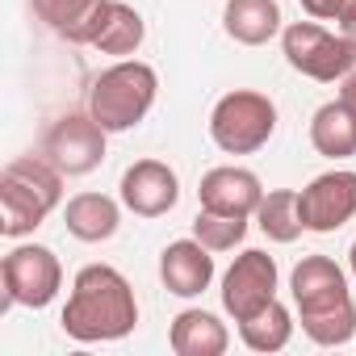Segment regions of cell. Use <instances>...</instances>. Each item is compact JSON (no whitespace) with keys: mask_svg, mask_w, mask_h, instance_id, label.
I'll list each match as a JSON object with an SVG mask.
<instances>
[{"mask_svg":"<svg viewBox=\"0 0 356 356\" xmlns=\"http://www.w3.org/2000/svg\"><path fill=\"white\" fill-rule=\"evenodd\" d=\"M63 331L76 343H113L138 327V302L130 281L113 264H84L63 306Z\"/></svg>","mask_w":356,"mask_h":356,"instance_id":"6da1fadb","label":"cell"},{"mask_svg":"<svg viewBox=\"0 0 356 356\" xmlns=\"http://www.w3.org/2000/svg\"><path fill=\"white\" fill-rule=\"evenodd\" d=\"M63 202V172L47 155H22L0 172V231L9 239L34 235Z\"/></svg>","mask_w":356,"mask_h":356,"instance_id":"7a4b0ae2","label":"cell"},{"mask_svg":"<svg viewBox=\"0 0 356 356\" xmlns=\"http://www.w3.org/2000/svg\"><path fill=\"white\" fill-rule=\"evenodd\" d=\"M159 97V76L151 63L143 59H118L113 67H105L97 80H92V92H88V113L109 130V134H122V130H134L151 105Z\"/></svg>","mask_w":356,"mask_h":356,"instance_id":"3957f363","label":"cell"},{"mask_svg":"<svg viewBox=\"0 0 356 356\" xmlns=\"http://www.w3.org/2000/svg\"><path fill=\"white\" fill-rule=\"evenodd\" d=\"M277 134V105L264 92L235 88L210 109V138L227 155H252Z\"/></svg>","mask_w":356,"mask_h":356,"instance_id":"277c9868","label":"cell"},{"mask_svg":"<svg viewBox=\"0 0 356 356\" xmlns=\"http://www.w3.org/2000/svg\"><path fill=\"white\" fill-rule=\"evenodd\" d=\"M281 55L293 72H302L306 80L318 84H335L356 67V47L343 38V30H327L314 17L310 22H293L281 30Z\"/></svg>","mask_w":356,"mask_h":356,"instance_id":"5b68a950","label":"cell"},{"mask_svg":"<svg viewBox=\"0 0 356 356\" xmlns=\"http://www.w3.org/2000/svg\"><path fill=\"white\" fill-rule=\"evenodd\" d=\"M0 281H5V306L42 310L63 289V264L42 243H17L5 260H0Z\"/></svg>","mask_w":356,"mask_h":356,"instance_id":"8992f818","label":"cell"},{"mask_svg":"<svg viewBox=\"0 0 356 356\" xmlns=\"http://www.w3.org/2000/svg\"><path fill=\"white\" fill-rule=\"evenodd\" d=\"M105 126L92 113H63L47 126L42 155L63 172V176H88L105 159Z\"/></svg>","mask_w":356,"mask_h":356,"instance_id":"52a82bcc","label":"cell"},{"mask_svg":"<svg viewBox=\"0 0 356 356\" xmlns=\"http://www.w3.org/2000/svg\"><path fill=\"white\" fill-rule=\"evenodd\" d=\"M277 260L260 248H248L243 256H235V264L222 277V310L243 323L252 314H260L268 302H277Z\"/></svg>","mask_w":356,"mask_h":356,"instance_id":"ba28073f","label":"cell"},{"mask_svg":"<svg viewBox=\"0 0 356 356\" xmlns=\"http://www.w3.org/2000/svg\"><path fill=\"white\" fill-rule=\"evenodd\" d=\"M298 210H302V227L314 235H331L343 222L356 218V172L348 168H331L306 189H298Z\"/></svg>","mask_w":356,"mask_h":356,"instance_id":"9c48e42d","label":"cell"},{"mask_svg":"<svg viewBox=\"0 0 356 356\" xmlns=\"http://www.w3.org/2000/svg\"><path fill=\"white\" fill-rule=\"evenodd\" d=\"M122 206L138 218H163L181 202V181L163 159H134L122 172Z\"/></svg>","mask_w":356,"mask_h":356,"instance_id":"30bf717a","label":"cell"},{"mask_svg":"<svg viewBox=\"0 0 356 356\" xmlns=\"http://www.w3.org/2000/svg\"><path fill=\"white\" fill-rule=\"evenodd\" d=\"M197 202L202 210H214V214H231V218H256L260 202H264V185L252 168H235V163H222V168H210L197 185Z\"/></svg>","mask_w":356,"mask_h":356,"instance_id":"8fae6325","label":"cell"},{"mask_svg":"<svg viewBox=\"0 0 356 356\" xmlns=\"http://www.w3.org/2000/svg\"><path fill=\"white\" fill-rule=\"evenodd\" d=\"M30 5L51 34L76 47H92L109 22L113 0H30Z\"/></svg>","mask_w":356,"mask_h":356,"instance_id":"7c38bea8","label":"cell"},{"mask_svg":"<svg viewBox=\"0 0 356 356\" xmlns=\"http://www.w3.org/2000/svg\"><path fill=\"white\" fill-rule=\"evenodd\" d=\"M159 281L176 298H202L214 281V252L202 239H176L159 256Z\"/></svg>","mask_w":356,"mask_h":356,"instance_id":"4fadbf2b","label":"cell"},{"mask_svg":"<svg viewBox=\"0 0 356 356\" xmlns=\"http://www.w3.org/2000/svg\"><path fill=\"white\" fill-rule=\"evenodd\" d=\"M289 293H293L298 314H314V310H327V306H339L343 298H352L348 277L331 256H302L298 268L289 273Z\"/></svg>","mask_w":356,"mask_h":356,"instance_id":"5bb4252c","label":"cell"},{"mask_svg":"<svg viewBox=\"0 0 356 356\" xmlns=\"http://www.w3.org/2000/svg\"><path fill=\"white\" fill-rule=\"evenodd\" d=\"M168 343L176 356H222L231 348V331L210 310H181L172 318Z\"/></svg>","mask_w":356,"mask_h":356,"instance_id":"9a60e30c","label":"cell"},{"mask_svg":"<svg viewBox=\"0 0 356 356\" xmlns=\"http://www.w3.org/2000/svg\"><path fill=\"white\" fill-rule=\"evenodd\" d=\"M222 30L239 47H264V42H273L285 30L281 26V5L277 0H227Z\"/></svg>","mask_w":356,"mask_h":356,"instance_id":"2e32d148","label":"cell"},{"mask_svg":"<svg viewBox=\"0 0 356 356\" xmlns=\"http://www.w3.org/2000/svg\"><path fill=\"white\" fill-rule=\"evenodd\" d=\"M63 222H67V235H76L80 243H101V239H113L118 235L122 210L105 193H76L63 206Z\"/></svg>","mask_w":356,"mask_h":356,"instance_id":"e0dca14e","label":"cell"},{"mask_svg":"<svg viewBox=\"0 0 356 356\" xmlns=\"http://www.w3.org/2000/svg\"><path fill=\"white\" fill-rule=\"evenodd\" d=\"M310 147L327 159H348L356 155V113L335 97L314 109L310 118Z\"/></svg>","mask_w":356,"mask_h":356,"instance_id":"ac0fdd59","label":"cell"},{"mask_svg":"<svg viewBox=\"0 0 356 356\" xmlns=\"http://www.w3.org/2000/svg\"><path fill=\"white\" fill-rule=\"evenodd\" d=\"M143 38H147V22H143V13H138V9H130V5H122V0H113V9H109V22H105L101 38H97L92 47H97L101 55H118V59H130V55H138Z\"/></svg>","mask_w":356,"mask_h":356,"instance_id":"d6986e66","label":"cell"},{"mask_svg":"<svg viewBox=\"0 0 356 356\" xmlns=\"http://www.w3.org/2000/svg\"><path fill=\"white\" fill-rule=\"evenodd\" d=\"M256 222H260V231L273 243H293L306 231L302 227V210H298V189H273V193H264V202L256 210Z\"/></svg>","mask_w":356,"mask_h":356,"instance_id":"ffe728a7","label":"cell"},{"mask_svg":"<svg viewBox=\"0 0 356 356\" xmlns=\"http://www.w3.org/2000/svg\"><path fill=\"white\" fill-rule=\"evenodd\" d=\"M239 335H243V343L252 352H281L293 339V314L281 302H268L260 314H252V318L239 323Z\"/></svg>","mask_w":356,"mask_h":356,"instance_id":"44dd1931","label":"cell"},{"mask_svg":"<svg viewBox=\"0 0 356 356\" xmlns=\"http://www.w3.org/2000/svg\"><path fill=\"white\" fill-rule=\"evenodd\" d=\"M302 331L318 348H343V343H352L356 339V306H352V298H343L339 306L302 314Z\"/></svg>","mask_w":356,"mask_h":356,"instance_id":"7402d4cb","label":"cell"},{"mask_svg":"<svg viewBox=\"0 0 356 356\" xmlns=\"http://www.w3.org/2000/svg\"><path fill=\"white\" fill-rule=\"evenodd\" d=\"M243 235H248V218H231L214 210H197L193 218V239H202L210 252H231L243 243Z\"/></svg>","mask_w":356,"mask_h":356,"instance_id":"603a6c76","label":"cell"},{"mask_svg":"<svg viewBox=\"0 0 356 356\" xmlns=\"http://www.w3.org/2000/svg\"><path fill=\"white\" fill-rule=\"evenodd\" d=\"M298 5L314 22H339L343 26L348 17H356V0H298Z\"/></svg>","mask_w":356,"mask_h":356,"instance_id":"cb8c5ba5","label":"cell"},{"mask_svg":"<svg viewBox=\"0 0 356 356\" xmlns=\"http://www.w3.org/2000/svg\"><path fill=\"white\" fill-rule=\"evenodd\" d=\"M339 101H343V105H348V109L356 113V67H352V72H348V76L339 80Z\"/></svg>","mask_w":356,"mask_h":356,"instance_id":"d4e9b609","label":"cell"},{"mask_svg":"<svg viewBox=\"0 0 356 356\" xmlns=\"http://www.w3.org/2000/svg\"><path fill=\"white\" fill-rule=\"evenodd\" d=\"M339 30H343V38H348V42H352V47H356V17H348V22H343V26H339Z\"/></svg>","mask_w":356,"mask_h":356,"instance_id":"484cf974","label":"cell"},{"mask_svg":"<svg viewBox=\"0 0 356 356\" xmlns=\"http://www.w3.org/2000/svg\"><path fill=\"white\" fill-rule=\"evenodd\" d=\"M348 268H352V277H356V243L348 248Z\"/></svg>","mask_w":356,"mask_h":356,"instance_id":"4316f807","label":"cell"}]
</instances>
